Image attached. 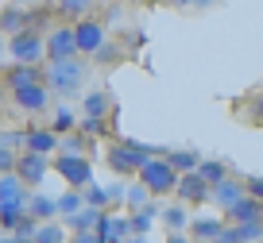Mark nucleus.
Instances as JSON below:
<instances>
[{"mask_svg":"<svg viewBox=\"0 0 263 243\" xmlns=\"http://www.w3.org/2000/svg\"><path fill=\"white\" fill-rule=\"evenodd\" d=\"M140 178H143V186H147L151 193H171V189H178V170L171 166V158H151L140 170Z\"/></svg>","mask_w":263,"mask_h":243,"instance_id":"1","label":"nucleus"},{"mask_svg":"<svg viewBox=\"0 0 263 243\" xmlns=\"http://www.w3.org/2000/svg\"><path fill=\"white\" fill-rule=\"evenodd\" d=\"M8 50H12V58H16V62H31V66H35L43 54H47V39H43V35H35L31 27H27V31L12 35Z\"/></svg>","mask_w":263,"mask_h":243,"instance_id":"2","label":"nucleus"},{"mask_svg":"<svg viewBox=\"0 0 263 243\" xmlns=\"http://www.w3.org/2000/svg\"><path fill=\"white\" fill-rule=\"evenodd\" d=\"M108 162H112V170L120 174H140L143 166H147V147H136V143H120L112 147V154H108Z\"/></svg>","mask_w":263,"mask_h":243,"instance_id":"3","label":"nucleus"},{"mask_svg":"<svg viewBox=\"0 0 263 243\" xmlns=\"http://www.w3.org/2000/svg\"><path fill=\"white\" fill-rule=\"evenodd\" d=\"M74 54H82L78 50V27H54L47 35V58L62 62V58H74Z\"/></svg>","mask_w":263,"mask_h":243,"instance_id":"4","label":"nucleus"},{"mask_svg":"<svg viewBox=\"0 0 263 243\" xmlns=\"http://www.w3.org/2000/svg\"><path fill=\"white\" fill-rule=\"evenodd\" d=\"M82 73H85V70L74 62V58H62V62H50L47 81H50V89L70 93V89H78V85H82Z\"/></svg>","mask_w":263,"mask_h":243,"instance_id":"5","label":"nucleus"},{"mask_svg":"<svg viewBox=\"0 0 263 243\" xmlns=\"http://www.w3.org/2000/svg\"><path fill=\"white\" fill-rule=\"evenodd\" d=\"M101 47H105V24L85 16L82 24H78V50H82V54H97Z\"/></svg>","mask_w":263,"mask_h":243,"instance_id":"6","label":"nucleus"},{"mask_svg":"<svg viewBox=\"0 0 263 243\" xmlns=\"http://www.w3.org/2000/svg\"><path fill=\"white\" fill-rule=\"evenodd\" d=\"M54 170L62 174L70 186H85V181H89V158H82V154H62V158H54Z\"/></svg>","mask_w":263,"mask_h":243,"instance_id":"7","label":"nucleus"},{"mask_svg":"<svg viewBox=\"0 0 263 243\" xmlns=\"http://www.w3.org/2000/svg\"><path fill=\"white\" fill-rule=\"evenodd\" d=\"M178 197L182 201H205V197H213V186H209L201 174H182L178 178Z\"/></svg>","mask_w":263,"mask_h":243,"instance_id":"8","label":"nucleus"},{"mask_svg":"<svg viewBox=\"0 0 263 243\" xmlns=\"http://www.w3.org/2000/svg\"><path fill=\"white\" fill-rule=\"evenodd\" d=\"M12 97H16L20 108L43 112V108H47V85H43V81H35V85H24V89H12Z\"/></svg>","mask_w":263,"mask_h":243,"instance_id":"9","label":"nucleus"},{"mask_svg":"<svg viewBox=\"0 0 263 243\" xmlns=\"http://www.w3.org/2000/svg\"><path fill=\"white\" fill-rule=\"evenodd\" d=\"M16 174L24 181H43V174H47V158L43 154H35V151H27V154H20V162H16Z\"/></svg>","mask_w":263,"mask_h":243,"instance_id":"10","label":"nucleus"},{"mask_svg":"<svg viewBox=\"0 0 263 243\" xmlns=\"http://www.w3.org/2000/svg\"><path fill=\"white\" fill-rule=\"evenodd\" d=\"M255 220H263V205L255 201L252 193H248L240 205H232V209H229V224H255Z\"/></svg>","mask_w":263,"mask_h":243,"instance_id":"11","label":"nucleus"},{"mask_svg":"<svg viewBox=\"0 0 263 243\" xmlns=\"http://www.w3.org/2000/svg\"><path fill=\"white\" fill-rule=\"evenodd\" d=\"M4 81H8V89H24V85H35V81H43V73L35 70L31 62H16V66L8 70V77H4Z\"/></svg>","mask_w":263,"mask_h":243,"instance_id":"12","label":"nucleus"},{"mask_svg":"<svg viewBox=\"0 0 263 243\" xmlns=\"http://www.w3.org/2000/svg\"><path fill=\"white\" fill-rule=\"evenodd\" d=\"M213 197H217V205H224V212L232 209V205H240L248 197V186H236V181H221V186L213 189Z\"/></svg>","mask_w":263,"mask_h":243,"instance_id":"13","label":"nucleus"},{"mask_svg":"<svg viewBox=\"0 0 263 243\" xmlns=\"http://www.w3.org/2000/svg\"><path fill=\"white\" fill-rule=\"evenodd\" d=\"M24 143H27V151L47 154V151H54V131H27Z\"/></svg>","mask_w":263,"mask_h":243,"instance_id":"14","label":"nucleus"},{"mask_svg":"<svg viewBox=\"0 0 263 243\" xmlns=\"http://www.w3.org/2000/svg\"><path fill=\"white\" fill-rule=\"evenodd\" d=\"M85 116H93V120H101V116L108 112V93H89V97L82 100Z\"/></svg>","mask_w":263,"mask_h":243,"instance_id":"15","label":"nucleus"},{"mask_svg":"<svg viewBox=\"0 0 263 243\" xmlns=\"http://www.w3.org/2000/svg\"><path fill=\"white\" fill-rule=\"evenodd\" d=\"M221 232H224V220H197L194 224V235L197 239H209V243H217Z\"/></svg>","mask_w":263,"mask_h":243,"instance_id":"16","label":"nucleus"},{"mask_svg":"<svg viewBox=\"0 0 263 243\" xmlns=\"http://www.w3.org/2000/svg\"><path fill=\"white\" fill-rule=\"evenodd\" d=\"M197 174H201V178H205L213 189L224 181V166H221V162H201V166H197Z\"/></svg>","mask_w":263,"mask_h":243,"instance_id":"17","label":"nucleus"},{"mask_svg":"<svg viewBox=\"0 0 263 243\" xmlns=\"http://www.w3.org/2000/svg\"><path fill=\"white\" fill-rule=\"evenodd\" d=\"M171 166H174V170L194 174L197 166H201V162H197V154H190V151H174V154H171Z\"/></svg>","mask_w":263,"mask_h":243,"instance_id":"18","label":"nucleus"},{"mask_svg":"<svg viewBox=\"0 0 263 243\" xmlns=\"http://www.w3.org/2000/svg\"><path fill=\"white\" fill-rule=\"evenodd\" d=\"M89 4H93V0H54V8L62 12V16H85Z\"/></svg>","mask_w":263,"mask_h":243,"instance_id":"19","label":"nucleus"},{"mask_svg":"<svg viewBox=\"0 0 263 243\" xmlns=\"http://www.w3.org/2000/svg\"><path fill=\"white\" fill-rule=\"evenodd\" d=\"M163 220H166V228H171V232H182V228H186V209H166Z\"/></svg>","mask_w":263,"mask_h":243,"instance_id":"20","label":"nucleus"},{"mask_svg":"<svg viewBox=\"0 0 263 243\" xmlns=\"http://www.w3.org/2000/svg\"><path fill=\"white\" fill-rule=\"evenodd\" d=\"M27 209H31V216H50L58 205H54V201H47V197H35V201H27Z\"/></svg>","mask_w":263,"mask_h":243,"instance_id":"21","label":"nucleus"},{"mask_svg":"<svg viewBox=\"0 0 263 243\" xmlns=\"http://www.w3.org/2000/svg\"><path fill=\"white\" fill-rule=\"evenodd\" d=\"M62 239V228H43V232H35V243H58Z\"/></svg>","mask_w":263,"mask_h":243,"instance_id":"22","label":"nucleus"},{"mask_svg":"<svg viewBox=\"0 0 263 243\" xmlns=\"http://www.w3.org/2000/svg\"><path fill=\"white\" fill-rule=\"evenodd\" d=\"M4 228H16L20 224V205H4V220H0Z\"/></svg>","mask_w":263,"mask_h":243,"instance_id":"23","label":"nucleus"},{"mask_svg":"<svg viewBox=\"0 0 263 243\" xmlns=\"http://www.w3.org/2000/svg\"><path fill=\"white\" fill-rule=\"evenodd\" d=\"M78 205H82V197H78V193H66L62 201H58V212H78Z\"/></svg>","mask_w":263,"mask_h":243,"instance_id":"24","label":"nucleus"},{"mask_svg":"<svg viewBox=\"0 0 263 243\" xmlns=\"http://www.w3.org/2000/svg\"><path fill=\"white\" fill-rule=\"evenodd\" d=\"M70 124H74V116L66 112V108H58V116H54V131H70Z\"/></svg>","mask_w":263,"mask_h":243,"instance_id":"25","label":"nucleus"},{"mask_svg":"<svg viewBox=\"0 0 263 243\" xmlns=\"http://www.w3.org/2000/svg\"><path fill=\"white\" fill-rule=\"evenodd\" d=\"M85 201H89V205H93V209H101V205H105V201H108V193H105V189H97V186H93V189H89V193H85Z\"/></svg>","mask_w":263,"mask_h":243,"instance_id":"26","label":"nucleus"},{"mask_svg":"<svg viewBox=\"0 0 263 243\" xmlns=\"http://www.w3.org/2000/svg\"><path fill=\"white\" fill-rule=\"evenodd\" d=\"M132 228H136V232H147V228H151V209L140 212V216H132Z\"/></svg>","mask_w":263,"mask_h":243,"instance_id":"27","label":"nucleus"},{"mask_svg":"<svg viewBox=\"0 0 263 243\" xmlns=\"http://www.w3.org/2000/svg\"><path fill=\"white\" fill-rule=\"evenodd\" d=\"M244 186H248V193H252L255 201H263V178H248Z\"/></svg>","mask_w":263,"mask_h":243,"instance_id":"28","label":"nucleus"},{"mask_svg":"<svg viewBox=\"0 0 263 243\" xmlns=\"http://www.w3.org/2000/svg\"><path fill=\"white\" fill-rule=\"evenodd\" d=\"M0 166H4V170H12V166H16V154H12V151H0Z\"/></svg>","mask_w":263,"mask_h":243,"instance_id":"29","label":"nucleus"},{"mask_svg":"<svg viewBox=\"0 0 263 243\" xmlns=\"http://www.w3.org/2000/svg\"><path fill=\"white\" fill-rule=\"evenodd\" d=\"M166 4H197V0H166Z\"/></svg>","mask_w":263,"mask_h":243,"instance_id":"30","label":"nucleus"},{"mask_svg":"<svg viewBox=\"0 0 263 243\" xmlns=\"http://www.w3.org/2000/svg\"><path fill=\"white\" fill-rule=\"evenodd\" d=\"M171 243H186V239H182V235H178V232H174V235H171Z\"/></svg>","mask_w":263,"mask_h":243,"instance_id":"31","label":"nucleus"},{"mask_svg":"<svg viewBox=\"0 0 263 243\" xmlns=\"http://www.w3.org/2000/svg\"><path fill=\"white\" fill-rule=\"evenodd\" d=\"M4 243H16V239H4Z\"/></svg>","mask_w":263,"mask_h":243,"instance_id":"32","label":"nucleus"},{"mask_svg":"<svg viewBox=\"0 0 263 243\" xmlns=\"http://www.w3.org/2000/svg\"><path fill=\"white\" fill-rule=\"evenodd\" d=\"M197 243H209V239H197Z\"/></svg>","mask_w":263,"mask_h":243,"instance_id":"33","label":"nucleus"}]
</instances>
